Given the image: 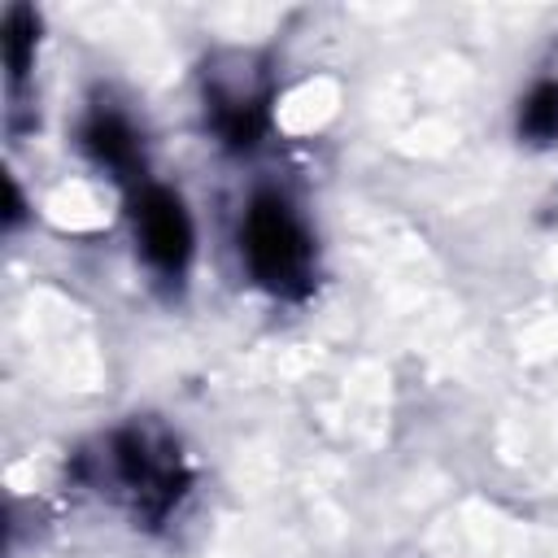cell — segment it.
<instances>
[{
  "mask_svg": "<svg viewBox=\"0 0 558 558\" xmlns=\"http://www.w3.org/2000/svg\"><path fill=\"white\" fill-rule=\"evenodd\" d=\"M118 471L148 514H161L179 497V484H183L179 480V453L170 445H157L144 432L118 436Z\"/></svg>",
  "mask_w": 558,
  "mask_h": 558,
  "instance_id": "3957f363",
  "label": "cell"
},
{
  "mask_svg": "<svg viewBox=\"0 0 558 558\" xmlns=\"http://www.w3.org/2000/svg\"><path fill=\"white\" fill-rule=\"evenodd\" d=\"M519 131H523L527 140H536V144L558 140V83H541V87L523 100V109H519Z\"/></svg>",
  "mask_w": 558,
  "mask_h": 558,
  "instance_id": "5b68a950",
  "label": "cell"
},
{
  "mask_svg": "<svg viewBox=\"0 0 558 558\" xmlns=\"http://www.w3.org/2000/svg\"><path fill=\"white\" fill-rule=\"evenodd\" d=\"M31 52H35V13L13 4L4 13V65H9V78L17 83L31 65Z\"/></svg>",
  "mask_w": 558,
  "mask_h": 558,
  "instance_id": "8992f818",
  "label": "cell"
},
{
  "mask_svg": "<svg viewBox=\"0 0 558 558\" xmlns=\"http://www.w3.org/2000/svg\"><path fill=\"white\" fill-rule=\"evenodd\" d=\"M83 144H87V153L100 166H109L118 174H131L135 161H140V140H135L131 122L122 113H109V109H96L92 113V122L83 126Z\"/></svg>",
  "mask_w": 558,
  "mask_h": 558,
  "instance_id": "277c9868",
  "label": "cell"
},
{
  "mask_svg": "<svg viewBox=\"0 0 558 558\" xmlns=\"http://www.w3.org/2000/svg\"><path fill=\"white\" fill-rule=\"evenodd\" d=\"M131 214H135V235H140L144 257L161 275H183L192 257V222H187L183 201L166 187H144Z\"/></svg>",
  "mask_w": 558,
  "mask_h": 558,
  "instance_id": "7a4b0ae2",
  "label": "cell"
},
{
  "mask_svg": "<svg viewBox=\"0 0 558 558\" xmlns=\"http://www.w3.org/2000/svg\"><path fill=\"white\" fill-rule=\"evenodd\" d=\"M240 248L253 270V279L279 296H296L310 288L314 270V244L301 227V218L279 196H257L240 227Z\"/></svg>",
  "mask_w": 558,
  "mask_h": 558,
  "instance_id": "6da1fadb",
  "label": "cell"
},
{
  "mask_svg": "<svg viewBox=\"0 0 558 558\" xmlns=\"http://www.w3.org/2000/svg\"><path fill=\"white\" fill-rule=\"evenodd\" d=\"M17 218H22V196H17V183H13V179H9V209H4V222H9V227H13V222H17Z\"/></svg>",
  "mask_w": 558,
  "mask_h": 558,
  "instance_id": "52a82bcc",
  "label": "cell"
}]
</instances>
